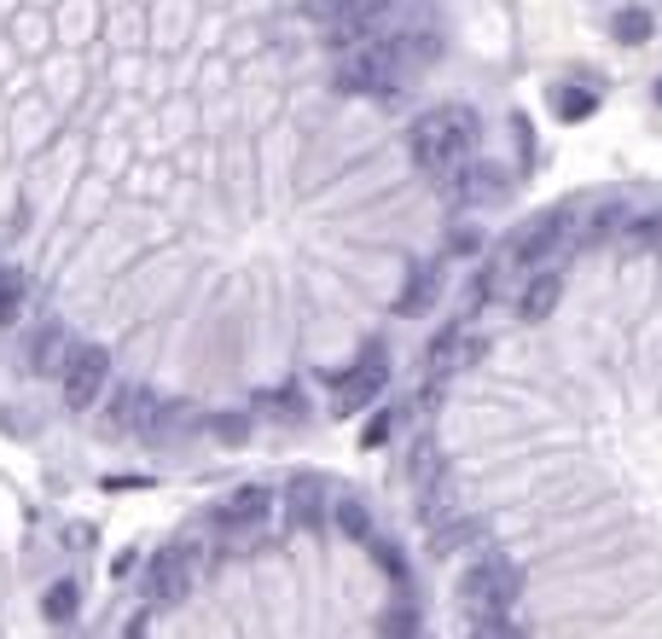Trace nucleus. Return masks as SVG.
<instances>
[{"instance_id": "nucleus-13", "label": "nucleus", "mask_w": 662, "mask_h": 639, "mask_svg": "<svg viewBox=\"0 0 662 639\" xmlns=\"http://www.w3.org/2000/svg\"><path fill=\"white\" fill-rule=\"evenodd\" d=\"M610 35L622 41V47H646V41L657 35V18H651L646 7H633V0H628V7H616V12H610Z\"/></svg>"}, {"instance_id": "nucleus-20", "label": "nucleus", "mask_w": 662, "mask_h": 639, "mask_svg": "<svg viewBox=\"0 0 662 639\" xmlns=\"http://www.w3.org/2000/svg\"><path fill=\"white\" fill-rule=\"evenodd\" d=\"M471 541H483V524H448V529H437V552H460V547H471Z\"/></svg>"}, {"instance_id": "nucleus-9", "label": "nucleus", "mask_w": 662, "mask_h": 639, "mask_svg": "<svg viewBox=\"0 0 662 639\" xmlns=\"http://www.w3.org/2000/svg\"><path fill=\"white\" fill-rule=\"evenodd\" d=\"M157 396L146 384H122L117 396H111V430H140V437H146L152 430V419H157Z\"/></svg>"}, {"instance_id": "nucleus-8", "label": "nucleus", "mask_w": 662, "mask_h": 639, "mask_svg": "<svg viewBox=\"0 0 662 639\" xmlns=\"http://www.w3.org/2000/svg\"><path fill=\"white\" fill-rule=\"evenodd\" d=\"M70 355H76L70 332H65L58 320H47V326L35 332V343H30V373H41V378H65Z\"/></svg>"}, {"instance_id": "nucleus-26", "label": "nucleus", "mask_w": 662, "mask_h": 639, "mask_svg": "<svg viewBox=\"0 0 662 639\" xmlns=\"http://www.w3.org/2000/svg\"><path fill=\"white\" fill-rule=\"evenodd\" d=\"M122 639H152V610L129 616V628H122Z\"/></svg>"}, {"instance_id": "nucleus-23", "label": "nucleus", "mask_w": 662, "mask_h": 639, "mask_svg": "<svg viewBox=\"0 0 662 639\" xmlns=\"http://www.w3.org/2000/svg\"><path fill=\"white\" fill-rule=\"evenodd\" d=\"M372 552H378V564H384L389 575H396V582H401V575H407V559H401V547H389V541H378V547H372Z\"/></svg>"}, {"instance_id": "nucleus-19", "label": "nucleus", "mask_w": 662, "mask_h": 639, "mask_svg": "<svg viewBox=\"0 0 662 639\" xmlns=\"http://www.w3.org/2000/svg\"><path fill=\"white\" fill-rule=\"evenodd\" d=\"M331 518H338V529L349 535V541H372V511L355 500V494H343V500L331 506Z\"/></svg>"}, {"instance_id": "nucleus-3", "label": "nucleus", "mask_w": 662, "mask_h": 639, "mask_svg": "<svg viewBox=\"0 0 662 639\" xmlns=\"http://www.w3.org/2000/svg\"><path fill=\"white\" fill-rule=\"evenodd\" d=\"M65 407L70 414H88V407L106 396V384H111V355H106V343H76V355L65 366Z\"/></svg>"}, {"instance_id": "nucleus-22", "label": "nucleus", "mask_w": 662, "mask_h": 639, "mask_svg": "<svg viewBox=\"0 0 662 639\" xmlns=\"http://www.w3.org/2000/svg\"><path fill=\"white\" fill-rule=\"evenodd\" d=\"M210 430H216L221 442H233V448H239L244 437H251V419H244V414H216V419H210Z\"/></svg>"}, {"instance_id": "nucleus-4", "label": "nucleus", "mask_w": 662, "mask_h": 639, "mask_svg": "<svg viewBox=\"0 0 662 639\" xmlns=\"http://www.w3.org/2000/svg\"><path fill=\"white\" fill-rule=\"evenodd\" d=\"M384 378H389V366H384V349L372 343V349H366V361H361V366H349V373L338 378V396H331V407H338L343 419H349V414H361V407H372V401H378Z\"/></svg>"}, {"instance_id": "nucleus-17", "label": "nucleus", "mask_w": 662, "mask_h": 639, "mask_svg": "<svg viewBox=\"0 0 662 639\" xmlns=\"http://www.w3.org/2000/svg\"><path fill=\"white\" fill-rule=\"evenodd\" d=\"M552 111H558V122H587V117L598 111V93L564 81V88H552Z\"/></svg>"}, {"instance_id": "nucleus-18", "label": "nucleus", "mask_w": 662, "mask_h": 639, "mask_svg": "<svg viewBox=\"0 0 662 639\" xmlns=\"http://www.w3.org/2000/svg\"><path fill=\"white\" fill-rule=\"evenodd\" d=\"M552 244H558V221L547 216V221H534V233H523V239L511 244V262H517V267H534V262L552 251Z\"/></svg>"}, {"instance_id": "nucleus-27", "label": "nucleus", "mask_w": 662, "mask_h": 639, "mask_svg": "<svg viewBox=\"0 0 662 639\" xmlns=\"http://www.w3.org/2000/svg\"><path fill=\"white\" fill-rule=\"evenodd\" d=\"M349 7V0H308V12H315V18H326V24H331V18H338Z\"/></svg>"}, {"instance_id": "nucleus-10", "label": "nucleus", "mask_w": 662, "mask_h": 639, "mask_svg": "<svg viewBox=\"0 0 662 639\" xmlns=\"http://www.w3.org/2000/svg\"><path fill=\"white\" fill-rule=\"evenodd\" d=\"M558 297H564V274H558V267H541V274L523 285V297H517V315H523V320H547L558 308Z\"/></svg>"}, {"instance_id": "nucleus-28", "label": "nucleus", "mask_w": 662, "mask_h": 639, "mask_svg": "<svg viewBox=\"0 0 662 639\" xmlns=\"http://www.w3.org/2000/svg\"><path fill=\"white\" fill-rule=\"evenodd\" d=\"M657 106H662V76H657Z\"/></svg>"}, {"instance_id": "nucleus-5", "label": "nucleus", "mask_w": 662, "mask_h": 639, "mask_svg": "<svg viewBox=\"0 0 662 639\" xmlns=\"http://www.w3.org/2000/svg\"><path fill=\"white\" fill-rule=\"evenodd\" d=\"M267 518H274V488H262V483H244V488H233L216 506L221 535H256Z\"/></svg>"}, {"instance_id": "nucleus-15", "label": "nucleus", "mask_w": 662, "mask_h": 639, "mask_svg": "<svg viewBox=\"0 0 662 639\" xmlns=\"http://www.w3.org/2000/svg\"><path fill=\"white\" fill-rule=\"evenodd\" d=\"M76 610H81V587L70 582V575H65V582H53L47 593H41V616H47L53 628H65V623H76Z\"/></svg>"}, {"instance_id": "nucleus-25", "label": "nucleus", "mask_w": 662, "mask_h": 639, "mask_svg": "<svg viewBox=\"0 0 662 639\" xmlns=\"http://www.w3.org/2000/svg\"><path fill=\"white\" fill-rule=\"evenodd\" d=\"M389 430H396V414H378V419H372V425H366V442H372V448H378V442L389 437Z\"/></svg>"}, {"instance_id": "nucleus-11", "label": "nucleus", "mask_w": 662, "mask_h": 639, "mask_svg": "<svg viewBox=\"0 0 662 639\" xmlns=\"http://www.w3.org/2000/svg\"><path fill=\"white\" fill-rule=\"evenodd\" d=\"M285 506H291V524L320 529V518H326V483L302 471V477H291V488H285Z\"/></svg>"}, {"instance_id": "nucleus-21", "label": "nucleus", "mask_w": 662, "mask_h": 639, "mask_svg": "<svg viewBox=\"0 0 662 639\" xmlns=\"http://www.w3.org/2000/svg\"><path fill=\"white\" fill-rule=\"evenodd\" d=\"M384 634H389V639H412V634H419V610H412V605H396V610L384 616Z\"/></svg>"}, {"instance_id": "nucleus-14", "label": "nucleus", "mask_w": 662, "mask_h": 639, "mask_svg": "<svg viewBox=\"0 0 662 639\" xmlns=\"http://www.w3.org/2000/svg\"><path fill=\"white\" fill-rule=\"evenodd\" d=\"M192 425H198V419H192V407H186V401H163L146 437H152V442H186V437H192Z\"/></svg>"}, {"instance_id": "nucleus-12", "label": "nucleus", "mask_w": 662, "mask_h": 639, "mask_svg": "<svg viewBox=\"0 0 662 639\" xmlns=\"http://www.w3.org/2000/svg\"><path fill=\"white\" fill-rule=\"evenodd\" d=\"M442 279H448V274H442V262H419V267H412V279H407V291H401V302H396V308H401V315H424V308L442 297Z\"/></svg>"}, {"instance_id": "nucleus-1", "label": "nucleus", "mask_w": 662, "mask_h": 639, "mask_svg": "<svg viewBox=\"0 0 662 639\" xmlns=\"http://www.w3.org/2000/svg\"><path fill=\"white\" fill-rule=\"evenodd\" d=\"M477 134H483V122L471 106H437V111H424L419 122L407 129V152L419 169L430 175H453L460 163H471V152H477Z\"/></svg>"}, {"instance_id": "nucleus-7", "label": "nucleus", "mask_w": 662, "mask_h": 639, "mask_svg": "<svg viewBox=\"0 0 662 639\" xmlns=\"http://www.w3.org/2000/svg\"><path fill=\"white\" fill-rule=\"evenodd\" d=\"M448 192L465 198V203H500L506 198V169L500 163H460L448 175Z\"/></svg>"}, {"instance_id": "nucleus-2", "label": "nucleus", "mask_w": 662, "mask_h": 639, "mask_svg": "<svg viewBox=\"0 0 662 639\" xmlns=\"http://www.w3.org/2000/svg\"><path fill=\"white\" fill-rule=\"evenodd\" d=\"M407 81V65L396 58V41L389 35H372L361 47H349L338 58V93H372V99H389Z\"/></svg>"}, {"instance_id": "nucleus-16", "label": "nucleus", "mask_w": 662, "mask_h": 639, "mask_svg": "<svg viewBox=\"0 0 662 639\" xmlns=\"http://www.w3.org/2000/svg\"><path fill=\"white\" fill-rule=\"evenodd\" d=\"M24 297H30L24 267H0V326H18V320H24Z\"/></svg>"}, {"instance_id": "nucleus-24", "label": "nucleus", "mask_w": 662, "mask_h": 639, "mask_svg": "<svg viewBox=\"0 0 662 639\" xmlns=\"http://www.w3.org/2000/svg\"><path fill=\"white\" fill-rule=\"evenodd\" d=\"M477 244H483V239L471 233V227H453V233H448V251H453V256H471Z\"/></svg>"}, {"instance_id": "nucleus-6", "label": "nucleus", "mask_w": 662, "mask_h": 639, "mask_svg": "<svg viewBox=\"0 0 662 639\" xmlns=\"http://www.w3.org/2000/svg\"><path fill=\"white\" fill-rule=\"evenodd\" d=\"M192 559H198L192 541L157 552V564H152V605H180L186 593H192Z\"/></svg>"}]
</instances>
